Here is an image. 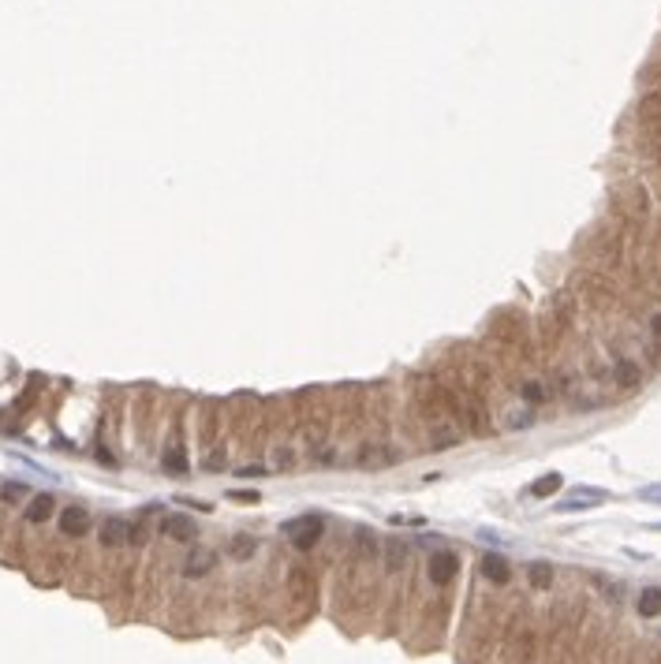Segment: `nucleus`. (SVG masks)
I'll use <instances>...</instances> for the list:
<instances>
[{
	"instance_id": "ddd939ff",
	"label": "nucleus",
	"mask_w": 661,
	"mask_h": 664,
	"mask_svg": "<svg viewBox=\"0 0 661 664\" xmlns=\"http://www.w3.org/2000/svg\"><path fill=\"white\" fill-rule=\"evenodd\" d=\"M658 612H661V589L658 586L642 589V594H639V616H646V620H650V616H658Z\"/></svg>"
},
{
	"instance_id": "1a4fd4ad",
	"label": "nucleus",
	"mask_w": 661,
	"mask_h": 664,
	"mask_svg": "<svg viewBox=\"0 0 661 664\" xmlns=\"http://www.w3.org/2000/svg\"><path fill=\"white\" fill-rule=\"evenodd\" d=\"M605 496H609V493H602V489H579L572 500L557 504V511H586V508H594L591 500H605Z\"/></svg>"
},
{
	"instance_id": "423d86ee",
	"label": "nucleus",
	"mask_w": 661,
	"mask_h": 664,
	"mask_svg": "<svg viewBox=\"0 0 661 664\" xmlns=\"http://www.w3.org/2000/svg\"><path fill=\"white\" fill-rule=\"evenodd\" d=\"M288 589H291V594L299 597L303 605H310V601H314V594H318V586H314V575H310L307 567H296V571H291V575H288Z\"/></svg>"
},
{
	"instance_id": "bb28decb",
	"label": "nucleus",
	"mask_w": 661,
	"mask_h": 664,
	"mask_svg": "<svg viewBox=\"0 0 661 664\" xmlns=\"http://www.w3.org/2000/svg\"><path fill=\"white\" fill-rule=\"evenodd\" d=\"M654 332H658V336H661V318H654Z\"/></svg>"
},
{
	"instance_id": "0eeeda50",
	"label": "nucleus",
	"mask_w": 661,
	"mask_h": 664,
	"mask_svg": "<svg viewBox=\"0 0 661 664\" xmlns=\"http://www.w3.org/2000/svg\"><path fill=\"white\" fill-rule=\"evenodd\" d=\"M482 575L490 578L493 586H504L512 578V567H508V560L497 556V552H490V556H482Z\"/></svg>"
},
{
	"instance_id": "aec40b11",
	"label": "nucleus",
	"mask_w": 661,
	"mask_h": 664,
	"mask_svg": "<svg viewBox=\"0 0 661 664\" xmlns=\"http://www.w3.org/2000/svg\"><path fill=\"white\" fill-rule=\"evenodd\" d=\"M273 467H277V470H291V467H296V456H291L288 448H277V451H273Z\"/></svg>"
},
{
	"instance_id": "39448f33",
	"label": "nucleus",
	"mask_w": 661,
	"mask_h": 664,
	"mask_svg": "<svg viewBox=\"0 0 661 664\" xmlns=\"http://www.w3.org/2000/svg\"><path fill=\"white\" fill-rule=\"evenodd\" d=\"M90 530V515L86 508H79V504H71V508L60 511V534H71V538H79V534Z\"/></svg>"
},
{
	"instance_id": "393cba45",
	"label": "nucleus",
	"mask_w": 661,
	"mask_h": 664,
	"mask_svg": "<svg viewBox=\"0 0 661 664\" xmlns=\"http://www.w3.org/2000/svg\"><path fill=\"white\" fill-rule=\"evenodd\" d=\"M224 467V451H209L206 456V470H220Z\"/></svg>"
},
{
	"instance_id": "6e6552de",
	"label": "nucleus",
	"mask_w": 661,
	"mask_h": 664,
	"mask_svg": "<svg viewBox=\"0 0 661 664\" xmlns=\"http://www.w3.org/2000/svg\"><path fill=\"white\" fill-rule=\"evenodd\" d=\"M161 530L169 534L172 541H191V538H195V534H198V530H195V523H191L187 515H164Z\"/></svg>"
},
{
	"instance_id": "9d476101",
	"label": "nucleus",
	"mask_w": 661,
	"mask_h": 664,
	"mask_svg": "<svg viewBox=\"0 0 661 664\" xmlns=\"http://www.w3.org/2000/svg\"><path fill=\"white\" fill-rule=\"evenodd\" d=\"M527 583L535 586V589H549V586H553V564L535 560V564L527 567Z\"/></svg>"
},
{
	"instance_id": "2eb2a0df",
	"label": "nucleus",
	"mask_w": 661,
	"mask_h": 664,
	"mask_svg": "<svg viewBox=\"0 0 661 664\" xmlns=\"http://www.w3.org/2000/svg\"><path fill=\"white\" fill-rule=\"evenodd\" d=\"M564 478L561 474H546V478H538L535 485H530V496H538V500H546V496H553L557 489H561Z\"/></svg>"
},
{
	"instance_id": "4be33fe9",
	"label": "nucleus",
	"mask_w": 661,
	"mask_h": 664,
	"mask_svg": "<svg viewBox=\"0 0 661 664\" xmlns=\"http://www.w3.org/2000/svg\"><path fill=\"white\" fill-rule=\"evenodd\" d=\"M639 496H642V500H650V504H661V485H646V489H639Z\"/></svg>"
},
{
	"instance_id": "f257e3e1",
	"label": "nucleus",
	"mask_w": 661,
	"mask_h": 664,
	"mask_svg": "<svg viewBox=\"0 0 661 664\" xmlns=\"http://www.w3.org/2000/svg\"><path fill=\"white\" fill-rule=\"evenodd\" d=\"M321 530H325V523H321V515H299V519L284 523V534L291 538V545L310 552L321 541Z\"/></svg>"
},
{
	"instance_id": "a211bd4d",
	"label": "nucleus",
	"mask_w": 661,
	"mask_h": 664,
	"mask_svg": "<svg viewBox=\"0 0 661 664\" xmlns=\"http://www.w3.org/2000/svg\"><path fill=\"white\" fill-rule=\"evenodd\" d=\"M617 381L624 384V389H635V384H639V370L631 362H617Z\"/></svg>"
},
{
	"instance_id": "4468645a",
	"label": "nucleus",
	"mask_w": 661,
	"mask_h": 664,
	"mask_svg": "<svg viewBox=\"0 0 661 664\" xmlns=\"http://www.w3.org/2000/svg\"><path fill=\"white\" fill-rule=\"evenodd\" d=\"M49 515H52V496H45V493L34 496L30 508H26V519H30V523H45Z\"/></svg>"
},
{
	"instance_id": "f03ea898",
	"label": "nucleus",
	"mask_w": 661,
	"mask_h": 664,
	"mask_svg": "<svg viewBox=\"0 0 661 664\" xmlns=\"http://www.w3.org/2000/svg\"><path fill=\"white\" fill-rule=\"evenodd\" d=\"M400 463V451L385 448V445H363V451L355 456V467L363 470H381V467H396Z\"/></svg>"
},
{
	"instance_id": "6ab92c4d",
	"label": "nucleus",
	"mask_w": 661,
	"mask_h": 664,
	"mask_svg": "<svg viewBox=\"0 0 661 664\" xmlns=\"http://www.w3.org/2000/svg\"><path fill=\"white\" fill-rule=\"evenodd\" d=\"M228 552H232L236 560H247L254 552V538H247V534H243V538H236L232 545H228Z\"/></svg>"
},
{
	"instance_id": "b1692460",
	"label": "nucleus",
	"mask_w": 661,
	"mask_h": 664,
	"mask_svg": "<svg viewBox=\"0 0 661 664\" xmlns=\"http://www.w3.org/2000/svg\"><path fill=\"white\" fill-rule=\"evenodd\" d=\"M530 422H535V414H527V411H519V414H516V418H508V426H512V429H523V426H530Z\"/></svg>"
},
{
	"instance_id": "5701e85b",
	"label": "nucleus",
	"mask_w": 661,
	"mask_h": 664,
	"mask_svg": "<svg viewBox=\"0 0 661 664\" xmlns=\"http://www.w3.org/2000/svg\"><path fill=\"white\" fill-rule=\"evenodd\" d=\"M232 500H243V504H258V493H251V489H236V493H228Z\"/></svg>"
},
{
	"instance_id": "412c9836",
	"label": "nucleus",
	"mask_w": 661,
	"mask_h": 664,
	"mask_svg": "<svg viewBox=\"0 0 661 664\" xmlns=\"http://www.w3.org/2000/svg\"><path fill=\"white\" fill-rule=\"evenodd\" d=\"M523 396H527L530 403H542V400H546V389H542L538 381H527V384H523Z\"/></svg>"
},
{
	"instance_id": "9b49d317",
	"label": "nucleus",
	"mask_w": 661,
	"mask_h": 664,
	"mask_svg": "<svg viewBox=\"0 0 661 664\" xmlns=\"http://www.w3.org/2000/svg\"><path fill=\"white\" fill-rule=\"evenodd\" d=\"M127 538H131V527H127L124 519H108L105 527H101V541H105V545H124Z\"/></svg>"
},
{
	"instance_id": "7ed1b4c3",
	"label": "nucleus",
	"mask_w": 661,
	"mask_h": 664,
	"mask_svg": "<svg viewBox=\"0 0 661 664\" xmlns=\"http://www.w3.org/2000/svg\"><path fill=\"white\" fill-rule=\"evenodd\" d=\"M456 571H460V556H456V552L445 549V552L430 556V583L434 586H448L456 578Z\"/></svg>"
},
{
	"instance_id": "20e7f679",
	"label": "nucleus",
	"mask_w": 661,
	"mask_h": 664,
	"mask_svg": "<svg viewBox=\"0 0 661 664\" xmlns=\"http://www.w3.org/2000/svg\"><path fill=\"white\" fill-rule=\"evenodd\" d=\"M408 560H411V541H403L400 534H389V538L381 541V564L389 571H400Z\"/></svg>"
},
{
	"instance_id": "dca6fc26",
	"label": "nucleus",
	"mask_w": 661,
	"mask_h": 664,
	"mask_svg": "<svg viewBox=\"0 0 661 664\" xmlns=\"http://www.w3.org/2000/svg\"><path fill=\"white\" fill-rule=\"evenodd\" d=\"M164 470H169V474H187V451H183V448H169V451H164Z\"/></svg>"
},
{
	"instance_id": "f3484780",
	"label": "nucleus",
	"mask_w": 661,
	"mask_h": 664,
	"mask_svg": "<svg viewBox=\"0 0 661 664\" xmlns=\"http://www.w3.org/2000/svg\"><path fill=\"white\" fill-rule=\"evenodd\" d=\"M456 445H460V433H456V429H437L434 433V437H430V448H456Z\"/></svg>"
},
{
	"instance_id": "a878e982",
	"label": "nucleus",
	"mask_w": 661,
	"mask_h": 664,
	"mask_svg": "<svg viewBox=\"0 0 661 664\" xmlns=\"http://www.w3.org/2000/svg\"><path fill=\"white\" fill-rule=\"evenodd\" d=\"M258 474H265V467H247L243 470V478H258Z\"/></svg>"
},
{
	"instance_id": "f8f14e48",
	"label": "nucleus",
	"mask_w": 661,
	"mask_h": 664,
	"mask_svg": "<svg viewBox=\"0 0 661 664\" xmlns=\"http://www.w3.org/2000/svg\"><path fill=\"white\" fill-rule=\"evenodd\" d=\"M213 552H209V549H202V552H195V556H191L187 560V567H183V575H187V578H198V575H209V571H213Z\"/></svg>"
}]
</instances>
